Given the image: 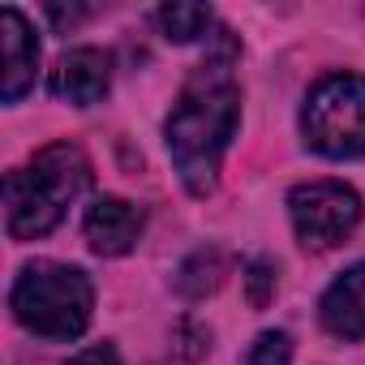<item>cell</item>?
<instances>
[{
	"mask_svg": "<svg viewBox=\"0 0 365 365\" xmlns=\"http://www.w3.org/2000/svg\"><path fill=\"white\" fill-rule=\"evenodd\" d=\"M232 65H237V39L228 31H215L207 61L190 73L185 91L163 120L172 168L194 198H207L220 185L224 155L241 125V86L232 78Z\"/></svg>",
	"mask_w": 365,
	"mask_h": 365,
	"instance_id": "obj_1",
	"label": "cell"
},
{
	"mask_svg": "<svg viewBox=\"0 0 365 365\" xmlns=\"http://www.w3.org/2000/svg\"><path fill=\"white\" fill-rule=\"evenodd\" d=\"M91 185V159L78 142H52L5 176V224L14 241L48 237Z\"/></svg>",
	"mask_w": 365,
	"mask_h": 365,
	"instance_id": "obj_2",
	"label": "cell"
},
{
	"mask_svg": "<svg viewBox=\"0 0 365 365\" xmlns=\"http://www.w3.org/2000/svg\"><path fill=\"white\" fill-rule=\"evenodd\" d=\"M9 305H14V318L39 339H78L91 327L95 288L82 267L35 258L18 271Z\"/></svg>",
	"mask_w": 365,
	"mask_h": 365,
	"instance_id": "obj_3",
	"label": "cell"
},
{
	"mask_svg": "<svg viewBox=\"0 0 365 365\" xmlns=\"http://www.w3.org/2000/svg\"><path fill=\"white\" fill-rule=\"evenodd\" d=\"M305 146L327 159L365 155V73H327L309 86L301 108Z\"/></svg>",
	"mask_w": 365,
	"mask_h": 365,
	"instance_id": "obj_4",
	"label": "cell"
},
{
	"mask_svg": "<svg viewBox=\"0 0 365 365\" xmlns=\"http://www.w3.org/2000/svg\"><path fill=\"white\" fill-rule=\"evenodd\" d=\"M292 232L305 250H335L361 224V194L344 180H305L288 194Z\"/></svg>",
	"mask_w": 365,
	"mask_h": 365,
	"instance_id": "obj_5",
	"label": "cell"
},
{
	"mask_svg": "<svg viewBox=\"0 0 365 365\" xmlns=\"http://www.w3.org/2000/svg\"><path fill=\"white\" fill-rule=\"evenodd\" d=\"M0 56H5V82H0V99L18 103L39 73V39L31 31V22L22 18V9L5 5L0 9Z\"/></svg>",
	"mask_w": 365,
	"mask_h": 365,
	"instance_id": "obj_6",
	"label": "cell"
},
{
	"mask_svg": "<svg viewBox=\"0 0 365 365\" xmlns=\"http://www.w3.org/2000/svg\"><path fill=\"white\" fill-rule=\"evenodd\" d=\"M112 91V56L99 48H73L52 69V95L73 108H91Z\"/></svg>",
	"mask_w": 365,
	"mask_h": 365,
	"instance_id": "obj_7",
	"label": "cell"
},
{
	"mask_svg": "<svg viewBox=\"0 0 365 365\" xmlns=\"http://www.w3.org/2000/svg\"><path fill=\"white\" fill-rule=\"evenodd\" d=\"M142 224H146L142 207H133L129 198H116V194L95 198V202L86 207V220H82L91 250L103 254V258L129 254V250L138 245V237H142Z\"/></svg>",
	"mask_w": 365,
	"mask_h": 365,
	"instance_id": "obj_8",
	"label": "cell"
},
{
	"mask_svg": "<svg viewBox=\"0 0 365 365\" xmlns=\"http://www.w3.org/2000/svg\"><path fill=\"white\" fill-rule=\"evenodd\" d=\"M318 322L335 339H365V262H352L318 301Z\"/></svg>",
	"mask_w": 365,
	"mask_h": 365,
	"instance_id": "obj_9",
	"label": "cell"
},
{
	"mask_svg": "<svg viewBox=\"0 0 365 365\" xmlns=\"http://www.w3.org/2000/svg\"><path fill=\"white\" fill-rule=\"evenodd\" d=\"M155 22H159L163 39H172V43H194V39H202L211 31L215 18H211L207 5H163V9H155Z\"/></svg>",
	"mask_w": 365,
	"mask_h": 365,
	"instance_id": "obj_10",
	"label": "cell"
},
{
	"mask_svg": "<svg viewBox=\"0 0 365 365\" xmlns=\"http://www.w3.org/2000/svg\"><path fill=\"white\" fill-rule=\"evenodd\" d=\"M220 279H224V254L220 250H198L185 267H180L176 288L185 297H207V292L220 288Z\"/></svg>",
	"mask_w": 365,
	"mask_h": 365,
	"instance_id": "obj_11",
	"label": "cell"
},
{
	"mask_svg": "<svg viewBox=\"0 0 365 365\" xmlns=\"http://www.w3.org/2000/svg\"><path fill=\"white\" fill-rule=\"evenodd\" d=\"M292 361V335L288 331H262L241 365H288Z\"/></svg>",
	"mask_w": 365,
	"mask_h": 365,
	"instance_id": "obj_12",
	"label": "cell"
},
{
	"mask_svg": "<svg viewBox=\"0 0 365 365\" xmlns=\"http://www.w3.org/2000/svg\"><path fill=\"white\" fill-rule=\"evenodd\" d=\"M245 279H250V301H254V305H267V292L275 288V275H271V267H267V262H254Z\"/></svg>",
	"mask_w": 365,
	"mask_h": 365,
	"instance_id": "obj_13",
	"label": "cell"
},
{
	"mask_svg": "<svg viewBox=\"0 0 365 365\" xmlns=\"http://www.w3.org/2000/svg\"><path fill=\"white\" fill-rule=\"evenodd\" d=\"M69 365H120V356L112 344H95V348H82Z\"/></svg>",
	"mask_w": 365,
	"mask_h": 365,
	"instance_id": "obj_14",
	"label": "cell"
}]
</instances>
